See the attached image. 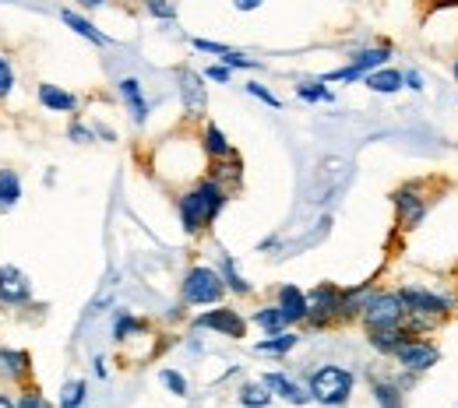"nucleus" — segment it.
<instances>
[{"mask_svg":"<svg viewBox=\"0 0 458 408\" xmlns=\"http://www.w3.org/2000/svg\"><path fill=\"white\" fill-rule=\"evenodd\" d=\"M229 201V190L216 179V176H201L191 190H183L176 197V215H180V226L187 236H201L212 229V222L223 215Z\"/></svg>","mask_w":458,"mask_h":408,"instance_id":"nucleus-1","label":"nucleus"},{"mask_svg":"<svg viewBox=\"0 0 458 408\" xmlns=\"http://www.w3.org/2000/svg\"><path fill=\"white\" fill-rule=\"evenodd\" d=\"M352 373L345 370V366H335V362H328V366H318L314 373H310V380H307V391H310V402H318V405H328V408H339L349 402V395H352Z\"/></svg>","mask_w":458,"mask_h":408,"instance_id":"nucleus-2","label":"nucleus"},{"mask_svg":"<svg viewBox=\"0 0 458 408\" xmlns=\"http://www.w3.org/2000/svg\"><path fill=\"white\" fill-rule=\"evenodd\" d=\"M223 296H226V282L219 268H208V264H194L180 282V299L187 306H219Z\"/></svg>","mask_w":458,"mask_h":408,"instance_id":"nucleus-3","label":"nucleus"},{"mask_svg":"<svg viewBox=\"0 0 458 408\" xmlns=\"http://www.w3.org/2000/svg\"><path fill=\"white\" fill-rule=\"evenodd\" d=\"M360 321L367 331H377V328H399L405 324V303H402L399 292H388V289H370L363 310H360Z\"/></svg>","mask_w":458,"mask_h":408,"instance_id":"nucleus-4","label":"nucleus"},{"mask_svg":"<svg viewBox=\"0 0 458 408\" xmlns=\"http://www.w3.org/2000/svg\"><path fill=\"white\" fill-rule=\"evenodd\" d=\"M392 204H395V222H399L402 233H412L427 212H430V194H427V183H405L392 194Z\"/></svg>","mask_w":458,"mask_h":408,"instance_id":"nucleus-5","label":"nucleus"},{"mask_svg":"<svg viewBox=\"0 0 458 408\" xmlns=\"http://www.w3.org/2000/svg\"><path fill=\"white\" fill-rule=\"evenodd\" d=\"M339 310H343V289L332 286V282H321L307 292V321L310 328H328L339 321Z\"/></svg>","mask_w":458,"mask_h":408,"instance_id":"nucleus-6","label":"nucleus"},{"mask_svg":"<svg viewBox=\"0 0 458 408\" xmlns=\"http://www.w3.org/2000/svg\"><path fill=\"white\" fill-rule=\"evenodd\" d=\"M388 60H392V46H370V50L352 54V60L345 67H339V71L321 74V81L325 85H332V81H356V78H367L377 67H388Z\"/></svg>","mask_w":458,"mask_h":408,"instance_id":"nucleus-7","label":"nucleus"},{"mask_svg":"<svg viewBox=\"0 0 458 408\" xmlns=\"http://www.w3.org/2000/svg\"><path fill=\"white\" fill-rule=\"evenodd\" d=\"M176 88H180V103L191 120H201L208 113V85L205 74H198L194 67H180L176 71Z\"/></svg>","mask_w":458,"mask_h":408,"instance_id":"nucleus-8","label":"nucleus"},{"mask_svg":"<svg viewBox=\"0 0 458 408\" xmlns=\"http://www.w3.org/2000/svg\"><path fill=\"white\" fill-rule=\"evenodd\" d=\"M32 303V282L18 264H0V306L21 310Z\"/></svg>","mask_w":458,"mask_h":408,"instance_id":"nucleus-9","label":"nucleus"},{"mask_svg":"<svg viewBox=\"0 0 458 408\" xmlns=\"http://www.w3.org/2000/svg\"><path fill=\"white\" fill-rule=\"evenodd\" d=\"M395 359H399V366L405 373H427V370H434L437 362H441V349L434 346V342H427V338H409L399 352H395Z\"/></svg>","mask_w":458,"mask_h":408,"instance_id":"nucleus-10","label":"nucleus"},{"mask_svg":"<svg viewBox=\"0 0 458 408\" xmlns=\"http://www.w3.org/2000/svg\"><path fill=\"white\" fill-rule=\"evenodd\" d=\"M194 328H198V331H216V335H223V338H243V335H247V321H243L236 310H229V306H216V310L198 313V317H194Z\"/></svg>","mask_w":458,"mask_h":408,"instance_id":"nucleus-11","label":"nucleus"},{"mask_svg":"<svg viewBox=\"0 0 458 408\" xmlns=\"http://www.w3.org/2000/svg\"><path fill=\"white\" fill-rule=\"evenodd\" d=\"M32 384V355L25 349L0 346V387H25Z\"/></svg>","mask_w":458,"mask_h":408,"instance_id":"nucleus-12","label":"nucleus"},{"mask_svg":"<svg viewBox=\"0 0 458 408\" xmlns=\"http://www.w3.org/2000/svg\"><path fill=\"white\" fill-rule=\"evenodd\" d=\"M116 92H120V99H123L131 120H134L138 127H145V123H148V99H145L141 81H138V78H120V81H116Z\"/></svg>","mask_w":458,"mask_h":408,"instance_id":"nucleus-13","label":"nucleus"},{"mask_svg":"<svg viewBox=\"0 0 458 408\" xmlns=\"http://www.w3.org/2000/svg\"><path fill=\"white\" fill-rule=\"evenodd\" d=\"M276 306L283 310V317H286L289 328H296V324L307 321V292L300 289V286H293V282L279 286V292H276Z\"/></svg>","mask_w":458,"mask_h":408,"instance_id":"nucleus-14","label":"nucleus"},{"mask_svg":"<svg viewBox=\"0 0 458 408\" xmlns=\"http://www.w3.org/2000/svg\"><path fill=\"white\" fill-rule=\"evenodd\" d=\"M36 99H39V106L50 110V113H78V96L67 92V88H60V85H54V81H39Z\"/></svg>","mask_w":458,"mask_h":408,"instance_id":"nucleus-15","label":"nucleus"},{"mask_svg":"<svg viewBox=\"0 0 458 408\" xmlns=\"http://www.w3.org/2000/svg\"><path fill=\"white\" fill-rule=\"evenodd\" d=\"M60 21H64L74 36H81L85 43H92V46H110V43H114L106 32H99V29H96L81 11H74V7H60Z\"/></svg>","mask_w":458,"mask_h":408,"instance_id":"nucleus-16","label":"nucleus"},{"mask_svg":"<svg viewBox=\"0 0 458 408\" xmlns=\"http://www.w3.org/2000/svg\"><path fill=\"white\" fill-rule=\"evenodd\" d=\"M409 338H416V335H412L405 324H399V328H377V331H367L370 349H377L381 355H395Z\"/></svg>","mask_w":458,"mask_h":408,"instance_id":"nucleus-17","label":"nucleus"},{"mask_svg":"<svg viewBox=\"0 0 458 408\" xmlns=\"http://www.w3.org/2000/svg\"><path fill=\"white\" fill-rule=\"evenodd\" d=\"M261 380L268 384V391H272L276 398H283V402H289V405H307V402H310V391L300 387L296 380H289L286 373H265Z\"/></svg>","mask_w":458,"mask_h":408,"instance_id":"nucleus-18","label":"nucleus"},{"mask_svg":"<svg viewBox=\"0 0 458 408\" xmlns=\"http://www.w3.org/2000/svg\"><path fill=\"white\" fill-rule=\"evenodd\" d=\"M201 148H205L208 162H219V159H229V155H236V148L229 145L226 130H223L219 123H205V127H201Z\"/></svg>","mask_w":458,"mask_h":408,"instance_id":"nucleus-19","label":"nucleus"},{"mask_svg":"<svg viewBox=\"0 0 458 408\" xmlns=\"http://www.w3.org/2000/svg\"><path fill=\"white\" fill-rule=\"evenodd\" d=\"M21 176L18 170H0V215L4 212H14L21 204Z\"/></svg>","mask_w":458,"mask_h":408,"instance_id":"nucleus-20","label":"nucleus"},{"mask_svg":"<svg viewBox=\"0 0 458 408\" xmlns=\"http://www.w3.org/2000/svg\"><path fill=\"white\" fill-rule=\"evenodd\" d=\"M363 81H367V88L377 92V96H395L399 88H405V85H402V71H392V67H377V71H370Z\"/></svg>","mask_w":458,"mask_h":408,"instance_id":"nucleus-21","label":"nucleus"},{"mask_svg":"<svg viewBox=\"0 0 458 408\" xmlns=\"http://www.w3.org/2000/svg\"><path fill=\"white\" fill-rule=\"evenodd\" d=\"M296 346H300V335H296L293 328H286V331L268 335L265 342H258V346H254V352H261V355H286V352H293Z\"/></svg>","mask_w":458,"mask_h":408,"instance_id":"nucleus-22","label":"nucleus"},{"mask_svg":"<svg viewBox=\"0 0 458 408\" xmlns=\"http://www.w3.org/2000/svg\"><path fill=\"white\" fill-rule=\"evenodd\" d=\"M219 275H223V282H226V292H236V296H250V292H254V286L240 275V268H236V261H233L229 254L219 257Z\"/></svg>","mask_w":458,"mask_h":408,"instance_id":"nucleus-23","label":"nucleus"},{"mask_svg":"<svg viewBox=\"0 0 458 408\" xmlns=\"http://www.w3.org/2000/svg\"><path fill=\"white\" fill-rule=\"evenodd\" d=\"M272 398H276V395L268 391L265 380H247V384L240 387V405L243 408H268Z\"/></svg>","mask_w":458,"mask_h":408,"instance_id":"nucleus-24","label":"nucleus"},{"mask_svg":"<svg viewBox=\"0 0 458 408\" xmlns=\"http://www.w3.org/2000/svg\"><path fill=\"white\" fill-rule=\"evenodd\" d=\"M250 324H258L265 335H279V331H286V317H283V310L272 303V306H261V310H254V317H250Z\"/></svg>","mask_w":458,"mask_h":408,"instance_id":"nucleus-25","label":"nucleus"},{"mask_svg":"<svg viewBox=\"0 0 458 408\" xmlns=\"http://www.w3.org/2000/svg\"><path fill=\"white\" fill-rule=\"evenodd\" d=\"M240 155H229V159H219V162H212V170H208V176H216L223 187H226L229 194L240 187Z\"/></svg>","mask_w":458,"mask_h":408,"instance_id":"nucleus-26","label":"nucleus"},{"mask_svg":"<svg viewBox=\"0 0 458 408\" xmlns=\"http://www.w3.org/2000/svg\"><path fill=\"white\" fill-rule=\"evenodd\" d=\"M367 296H370V289H367V286L343 289V310H339V321H360V310H363Z\"/></svg>","mask_w":458,"mask_h":408,"instance_id":"nucleus-27","label":"nucleus"},{"mask_svg":"<svg viewBox=\"0 0 458 408\" xmlns=\"http://www.w3.org/2000/svg\"><path fill=\"white\" fill-rule=\"evenodd\" d=\"M370 391H374V402H377L381 408H405L402 387L399 384H392V380H374Z\"/></svg>","mask_w":458,"mask_h":408,"instance_id":"nucleus-28","label":"nucleus"},{"mask_svg":"<svg viewBox=\"0 0 458 408\" xmlns=\"http://www.w3.org/2000/svg\"><path fill=\"white\" fill-rule=\"evenodd\" d=\"M148 324L141 321V317H134V313H127V310H120L114 321V338L116 342H131L134 335H141Z\"/></svg>","mask_w":458,"mask_h":408,"instance_id":"nucleus-29","label":"nucleus"},{"mask_svg":"<svg viewBox=\"0 0 458 408\" xmlns=\"http://www.w3.org/2000/svg\"><path fill=\"white\" fill-rule=\"evenodd\" d=\"M296 96L303 99V103H335V92L318 78V81H300L296 85Z\"/></svg>","mask_w":458,"mask_h":408,"instance_id":"nucleus-30","label":"nucleus"},{"mask_svg":"<svg viewBox=\"0 0 458 408\" xmlns=\"http://www.w3.org/2000/svg\"><path fill=\"white\" fill-rule=\"evenodd\" d=\"M89 398V384L85 380H67L64 391H60V408H85Z\"/></svg>","mask_w":458,"mask_h":408,"instance_id":"nucleus-31","label":"nucleus"},{"mask_svg":"<svg viewBox=\"0 0 458 408\" xmlns=\"http://www.w3.org/2000/svg\"><path fill=\"white\" fill-rule=\"evenodd\" d=\"M14 408H54L47 402V395L36 387V384H25V387H18V395H14Z\"/></svg>","mask_w":458,"mask_h":408,"instance_id":"nucleus-32","label":"nucleus"},{"mask_svg":"<svg viewBox=\"0 0 458 408\" xmlns=\"http://www.w3.org/2000/svg\"><path fill=\"white\" fill-rule=\"evenodd\" d=\"M14 88H18V71H14L11 57H4V54H0V103H4V99H11V96H14Z\"/></svg>","mask_w":458,"mask_h":408,"instance_id":"nucleus-33","label":"nucleus"},{"mask_svg":"<svg viewBox=\"0 0 458 408\" xmlns=\"http://www.w3.org/2000/svg\"><path fill=\"white\" fill-rule=\"evenodd\" d=\"M145 11L159 21H173L176 11H180V0H145Z\"/></svg>","mask_w":458,"mask_h":408,"instance_id":"nucleus-34","label":"nucleus"},{"mask_svg":"<svg viewBox=\"0 0 458 408\" xmlns=\"http://www.w3.org/2000/svg\"><path fill=\"white\" fill-rule=\"evenodd\" d=\"M159 380L166 384V391H170V395L187 398V377H183V373H176V370H163V373H159Z\"/></svg>","mask_w":458,"mask_h":408,"instance_id":"nucleus-35","label":"nucleus"},{"mask_svg":"<svg viewBox=\"0 0 458 408\" xmlns=\"http://www.w3.org/2000/svg\"><path fill=\"white\" fill-rule=\"evenodd\" d=\"M247 96L261 99V103H265V106H272V110H283V99H279L276 92H268L265 85H258V81H247Z\"/></svg>","mask_w":458,"mask_h":408,"instance_id":"nucleus-36","label":"nucleus"},{"mask_svg":"<svg viewBox=\"0 0 458 408\" xmlns=\"http://www.w3.org/2000/svg\"><path fill=\"white\" fill-rule=\"evenodd\" d=\"M67 137H71V141H78V145H89V141H96V127H85L81 120H71Z\"/></svg>","mask_w":458,"mask_h":408,"instance_id":"nucleus-37","label":"nucleus"},{"mask_svg":"<svg viewBox=\"0 0 458 408\" xmlns=\"http://www.w3.org/2000/svg\"><path fill=\"white\" fill-rule=\"evenodd\" d=\"M191 46L198 50V54H212V57H226L233 46L226 43H216V39H191Z\"/></svg>","mask_w":458,"mask_h":408,"instance_id":"nucleus-38","label":"nucleus"},{"mask_svg":"<svg viewBox=\"0 0 458 408\" xmlns=\"http://www.w3.org/2000/svg\"><path fill=\"white\" fill-rule=\"evenodd\" d=\"M219 60H223V63H226L229 71H233V67H236V71H258V67H261V63H258V60L243 57V54H236V50H229L226 57H219Z\"/></svg>","mask_w":458,"mask_h":408,"instance_id":"nucleus-39","label":"nucleus"},{"mask_svg":"<svg viewBox=\"0 0 458 408\" xmlns=\"http://www.w3.org/2000/svg\"><path fill=\"white\" fill-rule=\"evenodd\" d=\"M229 78H233V71H229L223 60H219V63H212V67H205V81H216V85H229Z\"/></svg>","mask_w":458,"mask_h":408,"instance_id":"nucleus-40","label":"nucleus"},{"mask_svg":"<svg viewBox=\"0 0 458 408\" xmlns=\"http://www.w3.org/2000/svg\"><path fill=\"white\" fill-rule=\"evenodd\" d=\"M402 85H405V88H412V92H420V88H423L420 71H405V74H402Z\"/></svg>","mask_w":458,"mask_h":408,"instance_id":"nucleus-41","label":"nucleus"},{"mask_svg":"<svg viewBox=\"0 0 458 408\" xmlns=\"http://www.w3.org/2000/svg\"><path fill=\"white\" fill-rule=\"evenodd\" d=\"M78 4V11H99V7H106L110 0H74Z\"/></svg>","mask_w":458,"mask_h":408,"instance_id":"nucleus-42","label":"nucleus"},{"mask_svg":"<svg viewBox=\"0 0 458 408\" xmlns=\"http://www.w3.org/2000/svg\"><path fill=\"white\" fill-rule=\"evenodd\" d=\"M261 4H265V0H233V7H236V11H258Z\"/></svg>","mask_w":458,"mask_h":408,"instance_id":"nucleus-43","label":"nucleus"},{"mask_svg":"<svg viewBox=\"0 0 458 408\" xmlns=\"http://www.w3.org/2000/svg\"><path fill=\"white\" fill-rule=\"evenodd\" d=\"M0 408H14V395L7 387H0Z\"/></svg>","mask_w":458,"mask_h":408,"instance_id":"nucleus-44","label":"nucleus"},{"mask_svg":"<svg viewBox=\"0 0 458 408\" xmlns=\"http://www.w3.org/2000/svg\"><path fill=\"white\" fill-rule=\"evenodd\" d=\"M452 74H455V81H458V60H455V67H452Z\"/></svg>","mask_w":458,"mask_h":408,"instance_id":"nucleus-45","label":"nucleus"},{"mask_svg":"<svg viewBox=\"0 0 458 408\" xmlns=\"http://www.w3.org/2000/svg\"><path fill=\"white\" fill-rule=\"evenodd\" d=\"M123 4H145V0H123Z\"/></svg>","mask_w":458,"mask_h":408,"instance_id":"nucleus-46","label":"nucleus"}]
</instances>
